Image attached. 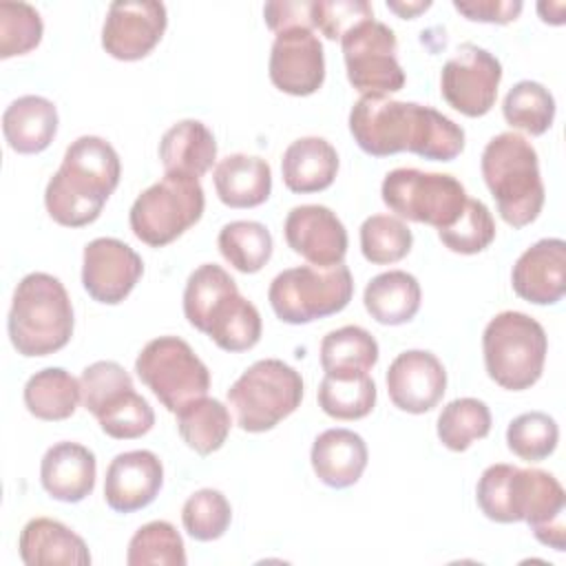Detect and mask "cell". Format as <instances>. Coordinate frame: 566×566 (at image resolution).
Returning a JSON list of instances; mask_svg holds the SVG:
<instances>
[{"instance_id":"cell-1","label":"cell","mask_w":566,"mask_h":566,"mask_svg":"<svg viewBox=\"0 0 566 566\" xmlns=\"http://www.w3.org/2000/svg\"><path fill=\"white\" fill-rule=\"evenodd\" d=\"M349 133L371 157L413 153L431 161H451L464 150V130L447 115L416 102L363 95L349 111Z\"/></svg>"},{"instance_id":"cell-2","label":"cell","mask_w":566,"mask_h":566,"mask_svg":"<svg viewBox=\"0 0 566 566\" xmlns=\"http://www.w3.org/2000/svg\"><path fill=\"white\" fill-rule=\"evenodd\" d=\"M122 177L117 150L102 137L82 135L64 153L44 190L51 219L64 228L93 223Z\"/></svg>"},{"instance_id":"cell-3","label":"cell","mask_w":566,"mask_h":566,"mask_svg":"<svg viewBox=\"0 0 566 566\" xmlns=\"http://www.w3.org/2000/svg\"><path fill=\"white\" fill-rule=\"evenodd\" d=\"M73 305L66 287L46 272L27 274L11 301L7 329L18 354L49 356L73 336Z\"/></svg>"},{"instance_id":"cell-4","label":"cell","mask_w":566,"mask_h":566,"mask_svg":"<svg viewBox=\"0 0 566 566\" xmlns=\"http://www.w3.org/2000/svg\"><path fill=\"white\" fill-rule=\"evenodd\" d=\"M482 177L491 190L500 217L524 228L533 223L544 206L539 159L531 142L517 133H500L482 150Z\"/></svg>"},{"instance_id":"cell-5","label":"cell","mask_w":566,"mask_h":566,"mask_svg":"<svg viewBox=\"0 0 566 566\" xmlns=\"http://www.w3.org/2000/svg\"><path fill=\"white\" fill-rule=\"evenodd\" d=\"M482 352L486 374L495 385L509 391H524L544 371L548 338L533 316L509 310L486 323Z\"/></svg>"},{"instance_id":"cell-6","label":"cell","mask_w":566,"mask_h":566,"mask_svg":"<svg viewBox=\"0 0 566 566\" xmlns=\"http://www.w3.org/2000/svg\"><path fill=\"white\" fill-rule=\"evenodd\" d=\"M303 400L301 374L279 358L252 363L228 389V407L248 433L274 429Z\"/></svg>"},{"instance_id":"cell-7","label":"cell","mask_w":566,"mask_h":566,"mask_svg":"<svg viewBox=\"0 0 566 566\" xmlns=\"http://www.w3.org/2000/svg\"><path fill=\"white\" fill-rule=\"evenodd\" d=\"M354 294V279L345 263L332 268L298 265L279 272L268 290L274 314L290 325H305L338 314Z\"/></svg>"},{"instance_id":"cell-8","label":"cell","mask_w":566,"mask_h":566,"mask_svg":"<svg viewBox=\"0 0 566 566\" xmlns=\"http://www.w3.org/2000/svg\"><path fill=\"white\" fill-rule=\"evenodd\" d=\"M206 208L199 179L188 175H164L146 188L130 206L133 234L150 248H164L195 226Z\"/></svg>"},{"instance_id":"cell-9","label":"cell","mask_w":566,"mask_h":566,"mask_svg":"<svg viewBox=\"0 0 566 566\" xmlns=\"http://www.w3.org/2000/svg\"><path fill=\"white\" fill-rule=\"evenodd\" d=\"M380 195L385 206L400 219L427 223L436 230L449 228L467 203L464 186L444 172L396 168L385 175Z\"/></svg>"},{"instance_id":"cell-10","label":"cell","mask_w":566,"mask_h":566,"mask_svg":"<svg viewBox=\"0 0 566 566\" xmlns=\"http://www.w3.org/2000/svg\"><path fill=\"white\" fill-rule=\"evenodd\" d=\"M139 380L172 413L203 398L210 389V371L192 347L177 336H159L144 345L135 360Z\"/></svg>"},{"instance_id":"cell-11","label":"cell","mask_w":566,"mask_h":566,"mask_svg":"<svg viewBox=\"0 0 566 566\" xmlns=\"http://www.w3.org/2000/svg\"><path fill=\"white\" fill-rule=\"evenodd\" d=\"M343 57L349 84L363 95L398 93L405 71L398 62L396 33L374 18L354 24L343 38Z\"/></svg>"},{"instance_id":"cell-12","label":"cell","mask_w":566,"mask_h":566,"mask_svg":"<svg viewBox=\"0 0 566 566\" xmlns=\"http://www.w3.org/2000/svg\"><path fill=\"white\" fill-rule=\"evenodd\" d=\"M502 80L500 60L478 44H460L444 62L440 73V93L451 108L467 117L486 115Z\"/></svg>"},{"instance_id":"cell-13","label":"cell","mask_w":566,"mask_h":566,"mask_svg":"<svg viewBox=\"0 0 566 566\" xmlns=\"http://www.w3.org/2000/svg\"><path fill=\"white\" fill-rule=\"evenodd\" d=\"M566 495L555 475L542 469H515L513 475V513L515 522H526L548 548H566L564 526Z\"/></svg>"},{"instance_id":"cell-14","label":"cell","mask_w":566,"mask_h":566,"mask_svg":"<svg viewBox=\"0 0 566 566\" xmlns=\"http://www.w3.org/2000/svg\"><path fill=\"white\" fill-rule=\"evenodd\" d=\"M168 27L166 4L155 0H117L102 27L104 51L122 62L146 57Z\"/></svg>"},{"instance_id":"cell-15","label":"cell","mask_w":566,"mask_h":566,"mask_svg":"<svg viewBox=\"0 0 566 566\" xmlns=\"http://www.w3.org/2000/svg\"><path fill=\"white\" fill-rule=\"evenodd\" d=\"M144 274L142 256L119 239L99 237L84 245L82 285L104 305L122 303Z\"/></svg>"},{"instance_id":"cell-16","label":"cell","mask_w":566,"mask_h":566,"mask_svg":"<svg viewBox=\"0 0 566 566\" xmlns=\"http://www.w3.org/2000/svg\"><path fill=\"white\" fill-rule=\"evenodd\" d=\"M268 73L272 84L294 97L316 93L325 80V53L321 40L307 27L276 33Z\"/></svg>"},{"instance_id":"cell-17","label":"cell","mask_w":566,"mask_h":566,"mask_svg":"<svg viewBox=\"0 0 566 566\" xmlns=\"http://www.w3.org/2000/svg\"><path fill=\"white\" fill-rule=\"evenodd\" d=\"M285 241L310 265L332 268L347 254V230L327 206H296L285 217Z\"/></svg>"},{"instance_id":"cell-18","label":"cell","mask_w":566,"mask_h":566,"mask_svg":"<svg viewBox=\"0 0 566 566\" xmlns=\"http://www.w3.org/2000/svg\"><path fill=\"white\" fill-rule=\"evenodd\" d=\"M387 391L391 402L407 413L431 411L447 391V371L440 358L427 349L398 354L387 369Z\"/></svg>"},{"instance_id":"cell-19","label":"cell","mask_w":566,"mask_h":566,"mask_svg":"<svg viewBox=\"0 0 566 566\" xmlns=\"http://www.w3.org/2000/svg\"><path fill=\"white\" fill-rule=\"evenodd\" d=\"M161 484L164 464L153 451H124L106 469L104 500L117 513H135L159 495Z\"/></svg>"},{"instance_id":"cell-20","label":"cell","mask_w":566,"mask_h":566,"mask_svg":"<svg viewBox=\"0 0 566 566\" xmlns=\"http://www.w3.org/2000/svg\"><path fill=\"white\" fill-rule=\"evenodd\" d=\"M515 294L535 305H553L566 294V243L551 237L526 248L511 272Z\"/></svg>"},{"instance_id":"cell-21","label":"cell","mask_w":566,"mask_h":566,"mask_svg":"<svg viewBox=\"0 0 566 566\" xmlns=\"http://www.w3.org/2000/svg\"><path fill=\"white\" fill-rule=\"evenodd\" d=\"M95 453L77 442H57L46 449L40 462L42 489L60 502H82L95 489Z\"/></svg>"},{"instance_id":"cell-22","label":"cell","mask_w":566,"mask_h":566,"mask_svg":"<svg viewBox=\"0 0 566 566\" xmlns=\"http://www.w3.org/2000/svg\"><path fill=\"white\" fill-rule=\"evenodd\" d=\"M367 444L352 429H327L312 444V469L316 478L332 489L356 484L367 467Z\"/></svg>"},{"instance_id":"cell-23","label":"cell","mask_w":566,"mask_h":566,"mask_svg":"<svg viewBox=\"0 0 566 566\" xmlns=\"http://www.w3.org/2000/svg\"><path fill=\"white\" fill-rule=\"evenodd\" d=\"M20 557L27 566L64 564V566H88L91 553L86 542L51 517H33L24 524L18 539Z\"/></svg>"},{"instance_id":"cell-24","label":"cell","mask_w":566,"mask_h":566,"mask_svg":"<svg viewBox=\"0 0 566 566\" xmlns=\"http://www.w3.org/2000/svg\"><path fill=\"white\" fill-rule=\"evenodd\" d=\"M2 133L11 150L20 155L42 153L57 133V108L42 95H22L4 108Z\"/></svg>"},{"instance_id":"cell-25","label":"cell","mask_w":566,"mask_h":566,"mask_svg":"<svg viewBox=\"0 0 566 566\" xmlns=\"http://www.w3.org/2000/svg\"><path fill=\"white\" fill-rule=\"evenodd\" d=\"M214 190L228 208H254L272 192V168L256 155L234 153L223 157L212 172Z\"/></svg>"},{"instance_id":"cell-26","label":"cell","mask_w":566,"mask_h":566,"mask_svg":"<svg viewBox=\"0 0 566 566\" xmlns=\"http://www.w3.org/2000/svg\"><path fill=\"white\" fill-rule=\"evenodd\" d=\"M159 159L168 175L203 177L217 159L212 130L199 119H181L159 142Z\"/></svg>"},{"instance_id":"cell-27","label":"cell","mask_w":566,"mask_h":566,"mask_svg":"<svg viewBox=\"0 0 566 566\" xmlns=\"http://www.w3.org/2000/svg\"><path fill=\"white\" fill-rule=\"evenodd\" d=\"M283 184L287 190L307 195L329 188L338 172V153L323 137L294 139L281 159Z\"/></svg>"},{"instance_id":"cell-28","label":"cell","mask_w":566,"mask_h":566,"mask_svg":"<svg viewBox=\"0 0 566 566\" xmlns=\"http://www.w3.org/2000/svg\"><path fill=\"white\" fill-rule=\"evenodd\" d=\"M261 314L259 310L239 294V290L221 296L208 312L201 332L208 334L217 347L226 352L252 349L261 338Z\"/></svg>"},{"instance_id":"cell-29","label":"cell","mask_w":566,"mask_h":566,"mask_svg":"<svg viewBox=\"0 0 566 566\" xmlns=\"http://www.w3.org/2000/svg\"><path fill=\"white\" fill-rule=\"evenodd\" d=\"M422 301L420 283L405 270H389L374 276L363 294L365 310L380 325L409 323Z\"/></svg>"},{"instance_id":"cell-30","label":"cell","mask_w":566,"mask_h":566,"mask_svg":"<svg viewBox=\"0 0 566 566\" xmlns=\"http://www.w3.org/2000/svg\"><path fill=\"white\" fill-rule=\"evenodd\" d=\"M22 398L31 416L55 422L75 413L82 400V387L80 380L66 369L46 367L27 380Z\"/></svg>"},{"instance_id":"cell-31","label":"cell","mask_w":566,"mask_h":566,"mask_svg":"<svg viewBox=\"0 0 566 566\" xmlns=\"http://www.w3.org/2000/svg\"><path fill=\"white\" fill-rule=\"evenodd\" d=\"M232 418L217 398H197L177 411V431L181 440L199 455L219 451L230 433Z\"/></svg>"},{"instance_id":"cell-32","label":"cell","mask_w":566,"mask_h":566,"mask_svg":"<svg viewBox=\"0 0 566 566\" xmlns=\"http://www.w3.org/2000/svg\"><path fill=\"white\" fill-rule=\"evenodd\" d=\"M376 363L378 343L365 327L345 325L321 340V367L325 374H367Z\"/></svg>"},{"instance_id":"cell-33","label":"cell","mask_w":566,"mask_h":566,"mask_svg":"<svg viewBox=\"0 0 566 566\" xmlns=\"http://www.w3.org/2000/svg\"><path fill=\"white\" fill-rule=\"evenodd\" d=\"M376 405V382L369 374H325L318 385V407L336 420H360Z\"/></svg>"},{"instance_id":"cell-34","label":"cell","mask_w":566,"mask_h":566,"mask_svg":"<svg viewBox=\"0 0 566 566\" xmlns=\"http://www.w3.org/2000/svg\"><path fill=\"white\" fill-rule=\"evenodd\" d=\"M219 252L221 256L239 272L254 274L272 256V234L259 221H230L219 232Z\"/></svg>"},{"instance_id":"cell-35","label":"cell","mask_w":566,"mask_h":566,"mask_svg":"<svg viewBox=\"0 0 566 566\" xmlns=\"http://www.w3.org/2000/svg\"><path fill=\"white\" fill-rule=\"evenodd\" d=\"M102 431L115 440H133L148 433L155 424V411L133 387L111 394L93 413Z\"/></svg>"},{"instance_id":"cell-36","label":"cell","mask_w":566,"mask_h":566,"mask_svg":"<svg viewBox=\"0 0 566 566\" xmlns=\"http://www.w3.org/2000/svg\"><path fill=\"white\" fill-rule=\"evenodd\" d=\"M504 119L533 137L544 135L555 119V97L553 93L533 80H522L506 93L502 102Z\"/></svg>"},{"instance_id":"cell-37","label":"cell","mask_w":566,"mask_h":566,"mask_svg":"<svg viewBox=\"0 0 566 566\" xmlns=\"http://www.w3.org/2000/svg\"><path fill=\"white\" fill-rule=\"evenodd\" d=\"M491 431V411L478 398H455L438 416V438L451 451H467Z\"/></svg>"},{"instance_id":"cell-38","label":"cell","mask_w":566,"mask_h":566,"mask_svg":"<svg viewBox=\"0 0 566 566\" xmlns=\"http://www.w3.org/2000/svg\"><path fill=\"white\" fill-rule=\"evenodd\" d=\"M413 234L409 226L391 214H371L360 226V252L374 265H389L409 254Z\"/></svg>"},{"instance_id":"cell-39","label":"cell","mask_w":566,"mask_h":566,"mask_svg":"<svg viewBox=\"0 0 566 566\" xmlns=\"http://www.w3.org/2000/svg\"><path fill=\"white\" fill-rule=\"evenodd\" d=\"M128 566H184L186 548L184 539L170 522L155 520L137 528V533L128 542L126 553Z\"/></svg>"},{"instance_id":"cell-40","label":"cell","mask_w":566,"mask_h":566,"mask_svg":"<svg viewBox=\"0 0 566 566\" xmlns=\"http://www.w3.org/2000/svg\"><path fill=\"white\" fill-rule=\"evenodd\" d=\"M559 440V427L553 416L544 411H526L509 422L506 444L526 462H539L548 458Z\"/></svg>"},{"instance_id":"cell-41","label":"cell","mask_w":566,"mask_h":566,"mask_svg":"<svg viewBox=\"0 0 566 566\" xmlns=\"http://www.w3.org/2000/svg\"><path fill=\"white\" fill-rule=\"evenodd\" d=\"M232 522V506L217 489H199L181 509V524L197 542L219 539Z\"/></svg>"},{"instance_id":"cell-42","label":"cell","mask_w":566,"mask_h":566,"mask_svg":"<svg viewBox=\"0 0 566 566\" xmlns=\"http://www.w3.org/2000/svg\"><path fill=\"white\" fill-rule=\"evenodd\" d=\"M440 241L458 254H478L495 239V221L491 210L480 199H467L460 217L444 230H438Z\"/></svg>"},{"instance_id":"cell-43","label":"cell","mask_w":566,"mask_h":566,"mask_svg":"<svg viewBox=\"0 0 566 566\" xmlns=\"http://www.w3.org/2000/svg\"><path fill=\"white\" fill-rule=\"evenodd\" d=\"M239 290L237 281L217 263L199 265L186 281L184 314L188 323L201 332L210 307L226 294Z\"/></svg>"},{"instance_id":"cell-44","label":"cell","mask_w":566,"mask_h":566,"mask_svg":"<svg viewBox=\"0 0 566 566\" xmlns=\"http://www.w3.org/2000/svg\"><path fill=\"white\" fill-rule=\"evenodd\" d=\"M42 18L27 2H0V57L24 55L42 40Z\"/></svg>"},{"instance_id":"cell-45","label":"cell","mask_w":566,"mask_h":566,"mask_svg":"<svg viewBox=\"0 0 566 566\" xmlns=\"http://www.w3.org/2000/svg\"><path fill=\"white\" fill-rule=\"evenodd\" d=\"M513 464H491L482 471L475 489V500L480 511L500 524L515 522L513 513Z\"/></svg>"},{"instance_id":"cell-46","label":"cell","mask_w":566,"mask_h":566,"mask_svg":"<svg viewBox=\"0 0 566 566\" xmlns=\"http://www.w3.org/2000/svg\"><path fill=\"white\" fill-rule=\"evenodd\" d=\"M374 18L365 0H312V27L327 40H340L354 24Z\"/></svg>"},{"instance_id":"cell-47","label":"cell","mask_w":566,"mask_h":566,"mask_svg":"<svg viewBox=\"0 0 566 566\" xmlns=\"http://www.w3.org/2000/svg\"><path fill=\"white\" fill-rule=\"evenodd\" d=\"M82 387V402L84 407L95 413V409L115 391L124 387H133L130 374L115 360H97L88 365L80 376Z\"/></svg>"},{"instance_id":"cell-48","label":"cell","mask_w":566,"mask_h":566,"mask_svg":"<svg viewBox=\"0 0 566 566\" xmlns=\"http://www.w3.org/2000/svg\"><path fill=\"white\" fill-rule=\"evenodd\" d=\"M520 0H453V9L460 11L467 20L509 24L522 13Z\"/></svg>"},{"instance_id":"cell-49","label":"cell","mask_w":566,"mask_h":566,"mask_svg":"<svg viewBox=\"0 0 566 566\" xmlns=\"http://www.w3.org/2000/svg\"><path fill=\"white\" fill-rule=\"evenodd\" d=\"M263 18L270 31L274 33H281L285 29H296V27L312 29V0L268 2L263 7Z\"/></svg>"},{"instance_id":"cell-50","label":"cell","mask_w":566,"mask_h":566,"mask_svg":"<svg viewBox=\"0 0 566 566\" xmlns=\"http://www.w3.org/2000/svg\"><path fill=\"white\" fill-rule=\"evenodd\" d=\"M429 7H431L429 0H420V2H394V0H387V9L394 11V13H398V15L405 18V20L416 18L418 13L427 11Z\"/></svg>"},{"instance_id":"cell-51","label":"cell","mask_w":566,"mask_h":566,"mask_svg":"<svg viewBox=\"0 0 566 566\" xmlns=\"http://www.w3.org/2000/svg\"><path fill=\"white\" fill-rule=\"evenodd\" d=\"M564 9H566L564 2H539L537 4V13L542 15L544 22H551V24H564Z\"/></svg>"}]
</instances>
